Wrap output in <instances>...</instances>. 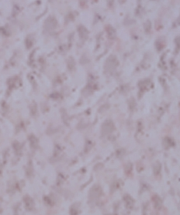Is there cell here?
Segmentation results:
<instances>
[{
	"mask_svg": "<svg viewBox=\"0 0 180 215\" xmlns=\"http://www.w3.org/2000/svg\"><path fill=\"white\" fill-rule=\"evenodd\" d=\"M114 130V124L111 120H107L105 124H103L102 131L104 134H109Z\"/></svg>",
	"mask_w": 180,
	"mask_h": 215,
	"instance_id": "1",
	"label": "cell"
},
{
	"mask_svg": "<svg viewBox=\"0 0 180 215\" xmlns=\"http://www.w3.org/2000/svg\"><path fill=\"white\" fill-rule=\"evenodd\" d=\"M101 192H102V191H101L99 186H94V187L92 188V190H91V192H90V197H91L92 199H98L99 197H100L101 193H102Z\"/></svg>",
	"mask_w": 180,
	"mask_h": 215,
	"instance_id": "2",
	"label": "cell"
},
{
	"mask_svg": "<svg viewBox=\"0 0 180 215\" xmlns=\"http://www.w3.org/2000/svg\"><path fill=\"white\" fill-rule=\"evenodd\" d=\"M117 65H118V62L115 56H110L106 62V68H108V69H112V68L114 69Z\"/></svg>",
	"mask_w": 180,
	"mask_h": 215,
	"instance_id": "3",
	"label": "cell"
},
{
	"mask_svg": "<svg viewBox=\"0 0 180 215\" xmlns=\"http://www.w3.org/2000/svg\"><path fill=\"white\" fill-rule=\"evenodd\" d=\"M25 207L27 209L31 210L34 207V201L32 200V198H30L28 196H26L25 197Z\"/></svg>",
	"mask_w": 180,
	"mask_h": 215,
	"instance_id": "4",
	"label": "cell"
},
{
	"mask_svg": "<svg viewBox=\"0 0 180 215\" xmlns=\"http://www.w3.org/2000/svg\"><path fill=\"white\" fill-rule=\"evenodd\" d=\"M163 145L165 146L166 148H169L172 146H174V142H173V139L169 138V137H167L164 139V141H163Z\"/></svg>",
	"mask_w": 180,
	"mask_h": 215,
	"instance_id": "5",
	"label": "cell"
},
{
	"mask_svg": "<svg viewBox=\"0 0 180 215\" xmlns=\"http://www.w3.org/2000/svg\"><path fill=\"white\" fill-rule=\"evenodd\" d=\"M150 83V82L148 80H142V81H140V83L138 84L139 85V87H140V92H143L146 90V88H147L148 86H147V84H149Z\"/></svg>",
	"mask_w": 180,
	"mask_h": 215,
	"instance_id": "6",
	"label": "cell"
},
{
	"mask_svg": "<svg viewBox=\"0 0 180 215\" xmlns=\"http://www.w3.org/2000/svg\"><path fill=\"white\" fill-rule=\"evenodd\" d=\"M78 30H79L80 36L82 37V38H86L87 35H88V31H87V29H85L83 26H79Z\"/></svg>",
	"mask_w": 180,
	"mask_h": 215,
	"instance_id": "7",
	"label": "cell"
},
{
	"mask_svg": "<svg viewBox=\"0 0 180 215\" xmlns=\"http://www.w3.org/2000/svg\"><path fill=\"white\" fill-rule=\"evenodd\" d=\"M175 42H176L177 46L180 48V36L178 37V38H176V40H175Z\"/></svg>",
	"mask_w": 180,
	"mask_h": 215,
	"instance_id": "8",
	"label": "cell"
}]
</instances>
